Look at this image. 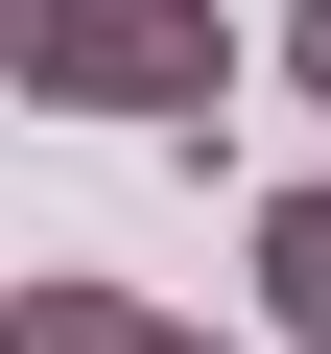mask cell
I'll use <instances>...</instances> for the list:
<instances>
[{
	"instance_id": "cell-1",
	"label": "cell",
	"mask_w": 331,
	"mask_h": 354,
	"mask_svg": "<svg viewBox=\"0 0 331 354\" xmlns=\"http://www.w3.org/2000/svg\"><path fill=\"white\" fill-rule=\"evenodd\" d=\"M0 71L48 118H142V142H213V95L260 71L213 0H0Z\"/></svg>"
},
{
	"instance_id": "cell-2",
	"label": "cell",
	"mask_w": 331,
	"mask_h": 354,
	"mask_svg": "<svg viewBox=\"0 0 331 354\" xmlns=\"http://www.w3.org/2000/svg\"><path fill=\"white\" fill-rule=\"evenodd\" d=\"M0 354H213V330H166L142 283H24V307H0Z\"/></svg>"
},
{
	"instance_id": "cell-3",
	"label": "cell",
	"mask_w": 331,
	"mask_h": 354,
	"mask_svg": "<svg viewBox=\"0 0 331 354\" xmlns=\"http://www.w3.org/2000/svg\"><path fill=\"white\" fill-rule=\"evenodd\" d=\"M260 330L331 354V189H260Z\"/></svg>"
},
{
	"instance_id": "cell-4",
	"label": "cell",
	"mask_w": 331,
	"mask_h": 354,
	"mask_svg": "<svg viewBox=\"0 0 331 354\" xmlns=\"http://www.w3.org/2000/svg\"><path fill=\"white\" fill-rule=\"evenodd\" d=\"M260 71H284V95L331 118V0H284V24H260Z\"/></svg>"
}]
</instances>
